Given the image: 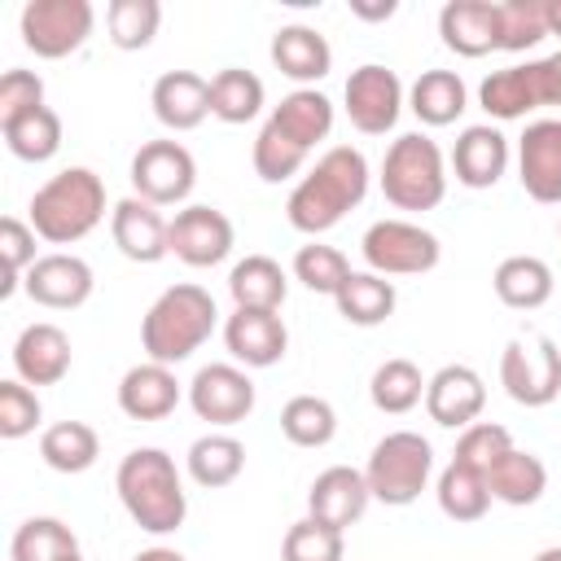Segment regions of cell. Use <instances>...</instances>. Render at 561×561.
I'll return each instance as SVG.
<instances>
[{
  "instance_id": "obj_1",
  "label": "cell",
  "mask_w": 561,
  "mask_h": 561,
  "mask_svg": "<svg viewBox=\"0 0 561 561\" xmlns=\"http://www.w3.org/2000/svg\"><path fill=\"white\" fill-rule=\"evenodd\" d=\"M364 197H368V158L351 145H333L289 188L285 219H289V228L320 237V232L337 228L346 219V210H355Z\"/></svg>"
},
{
  "instance_id": "obj_2",
  "label": "cell",
  "mask_w": 561,
  "mask_h": 561,
  "mask_svg": "<svg viewBox=\"0 0 561 561\" xmlns=\"http://www.w3.org/2000/svg\"><path fill=\"white\" fill-rule=\"evenodd\" d=\"M114 491L127 517L149 535H171L188 517V491L180 482L175 460L162 447H136L118 460Z\"/></svg>"
},
{
  "instance_id": "obj_3",
  "label": "cell",
  "mask_w": 561,
  "mask_h": 561,
  "mask_svg": "<svg viewBox=\"0 0 561 561\" xmlns=\"http://www.w3.org/2000/svg\"><path fill=\"white\" fill-rule=\"evenodd\" d=\"M105 219V184L92 167H66L44 180L26 206V224L48 245H75Z\"/></svg>"
},
{
  "instance_id": "obj_4",
  "label": "cell",
  "mask_w": 561,
  "mask_h": 561,
  "mask_svg": "<svg viewBox=\"0 0 561 561\" xmlns=\"http://www.w3.org/2000/svg\"><path fill=\"white\" fill-rule=\"evenodd\" d=\"M215 298L210 289L193 285V280H180L171 289H162L153 298V307L145 311L140 320V346L153 364H180L188 359L193 351H202V342L215 333Z\"/></svg>"
},
{
  "instance_id": "obj_5",
  "label": "cell",
  "mask_w": 561,
  "mask_h": 561,
  "mask_svg": "<svg viewBox=\"0 0 561 561\" xmlns=\"http://www.w3.org/2000/svg\"><path fill=\"white\" fill-rule=\"evenodd\" d=\"M381 193L394 210H434L447 197V158L425 131H403L381 158Z\"/></svg>"
},
{
  "instance_id": "obj_6",
  "label": "cell",
  "mask_w": 561,
  "mask_h": 561,
  "mask_svg": "<svg viewBox=\"0 0 561 561\" xmlns=\"http://www.w3.org/2000/svg\"><path fill=\"white\" fill-rule=\"evenodd\" d=\"M430 473H434V447H430V438H421L416 430H394V434H386V438L373 447L368 465H364V478H368L373 500H381V504H390V508L412 504V500L425 491Z\"/></svg>"
},
{
  "instance_id": "obj_7",
  "label": "cell",
  "mask_w": 561,
  "mask_h": 561,
  "mask_svg": "<svg viewBox=\"0 0 561 561\" xmlns=\"http://www.w3.org/2000/svg\"><path fill=\"white\" fill-rule=\"evenodd\" d=\"M359 254H364L368 272H377V276H421V272L438 267L443 245L430 228H421L412 219H377V224H368Z\"/></svg>"
},
{
  "instance_id": "obj_8",
  "label": "cell",
  "mask_w": 561,
  "mask_h": 561,
  "mask_svg": "<svg viewBox=\"0 0 561 561\" xmlns=\"http://www.w3.org/2000/svg\"><path fill=\"white\" fill-rule=\"evenodd\" d=\"M500 386L522 408H548L561 394V346L543 333L513 337L500 355Z\"/></svg>"
},
{
  "instance_id": "obj_9",
  "label": "cell",
  "mask_w": 561,
  "mask_h": 561,
  "mask_svg": "<svg viewBox=\"0 0 561 561\" xmlns=\"http://www.w3.org/2000/svg\"><path fill=\"white\" fill-rule=\"evenodd\" d=\"M92 26H96V9L88 0H26L22 18H18L22 44L35 57H48V61L70 57L75 48H83Z\"/></svg>"
},
{
  "instance_id": "obj_10",
  "label": "cell",
  "mask_w": 561,
  "mask_h": 561,
  "mask_svg": "<svg viewBox=\"0 0 561 561\" xmlns=\"http://www.w3.org/2000/svg\"><path fill=\"white\" fill-rule=\"evenodd\" d=\"M197 184V162L180 140H145L131 158V188L136 197L162 206H180Z\"/></svg>"
},
{
  "instance_id": "obj_11",
  "label": "cell",
  "mask_w": 561,
  "mask_h": 561,
  "mask_svg": "<svg viewBox=\"0 0 561 561\" xmlns=\"http://www.w3.org/2000/svg\"><path fill=\"white\" fill-rule=\"evenodd\" d=\"M342 96H346L351 127L364 131V136H386L403 114V83L381 61H364L359 70H351Z\"/></svg>"
},
{
  "instance_id": "obj_12",
  "label": "cell",
  "mask_w": 561,
  "mask_h": 561,
  "mask_svg": "<svg viewBox=\"0 0 561 561\" xmlns=\"http://www.w3.org/2000/svg\"><path fill=\"white\" fill-rule=\"evenodd\" d=\"M254 381L245 368L237 364H202L188 381V408L197 412V421L210 425H237L254 412Z\"/></svg>"
},
{
  "instance_id": "obj_13",
  "label": "cell",
  "mask_w": 561,
  "mask_h": 561,
  "mask_svg": "<svg viewBox=\"0 0 561 561\" xmlns=\"http://www.w3.org/2000/svg\"><path fill=\"white\" fill-rule=\"evenodd\" d=\"M232 241H237L232 219L224 210H215V206H202V202L175 210V219L167 228L171 254L180 263H188V267H215V263H224L232 254Z\"/></svg>"
},
{
  "instance_id": "obj_14",
  "label": "cell",
  "mask_w": 561,
  "mask_h": 561,
  "mask_svg": "<svg viewBox=\"0 0 561 561\" xmlns=\"http://www.w3.org/2000/svg\"><path fill=\"white\" fill-rule=\"evenodd\" d=\"M92 285H96V276H92L88 259L66 254V250L39 254L35 267L22 280L26 298L39 302V307H48V311H75V307H83L92 298Z\"/></svg>"
},
{
  "instance_id": "obj_15",
  "label": "cell",
  "mask_w": 561,
  "mask_h": 561,
  "mask_svg": "<svg viewBox=\"0 0 561 561\" xmlns=\"http://www.w3.org/2000/svg\"><path fill=\"white\" fill-rule=\"evenodd\" d=\"M486 408V381L469 364H443L425 381V412L443 430H469Z\"/></svg>"
},
{
  "instance_id": "obj_16",
  "label": "cell",
  "mask_w": 561,
  "mask_h": 561,
  "mask_svg": "<svg viewBox=\"0 0 561 561\" xmlns=\"http://www.w3.org/2000/svg\"><path fill=\"white\" fill-rule=\"evenodd\" d=\"M517 180L535 202L543 206L561 202V118L526 123L517 140Z\"/></svg>"
},
{
  "instance_id": "obj_17",
  "label": "cell",
  "mask_w": 561,
  "mask_h": 561,
  "mask_svg": "<svg viewBox=\"0 0 561 561\" xmlns=\"http://www.w3.org/2000/svg\"><path fill=\"white\" fill-rule=\"evenodd\" d=\"M224 346L237 364L245 368H272L285 359L289 346V329L276 311H250V307H232V316L224 320Z\"/></svg>"
},
{
  "instance_id": "obj_18",
  "label": "cell",
  "mask_w": 561,
  "mask_h": 561,
  "mask_svg": "<svg viewBox=\"0 0 561 561\" xmlns=\"http://www.w3.org/2000/svg\"><path fill=\"white\" fill-rule=\"evenodd\" d=\"M167 228H171V219H162V210H158L153 202L136 197V193L123 197V202H114V210H110L114 245H118V254L131 259V263H158V259H167V254H171Z\"/></svg>"
},
{
  "instance_id": "obj_19",
  "label": "cell",
  "mask_w": 561,
  "mask_h": 561,
  "mask_svg": "<svg viewBox=\"0 0 561 561\" xmlns=\"http://www.w3.org/2000/svg\"><path fill=\"white\" fill-rule=\"evenodd\" d=\"M373 491H368V478L364 469H351V465H329L324 473H316L311 491H307V517L324 522V526H355L368 508Z\"/></svg>"
},
{
  "instance_id": "obj_20",
  "label": "cell",
  "mask_w": 561,
  "mask_h": 561,
  "mask_svg": "<svg viewBox=\"0 0 561 561\" xmlns=\"http://www.w3.org/2000/svg\"><path fill=\"white\" fill-rule=\"evenodd\" d=\"M149 105L167 131H193L210 114V79H202L193 70H167L153 79Z\"/></svg>"
},
{
  "instance_id": "obj_21",
  "label": "cell",
  "mask_w": 561,
  "mask_h": 561,
  "mask_svg": "<svg viewBox=\"0 0 561 561\" xmlns=\"http://www.w3.org/2000/svg\"><path fill=\"white\" fill-rule=\"evenodd\" d=\"M451 171H456V184L465 188H495L500 175L508 171V136L491 123L465 127L451 149Z\"/></svg>"
},
{
  "instance_id": "obj_22",
  "label": "cell",
  "mask_w": 561,
  "mask_h": 561,
  "mask_svg": "<svg viewBox=\"0 0 561 561\" xmlns=\"http://www.w3.org/2000/svg\"><path fill=\"white\" fill-rule=\"evenodd\" d=\"M13 373L26 386H57L70 373V337L48 320L26 324L13 342Z\"/></svg>"
},
{
  "instance_id": "obj_23",
  "label": "cell",
  "mask_w": 561,
  "mask_h": 561,
  "mask_svg": "<svg viewBox=\"0 0 561 561\" xmlns=\"http://www.w3.org/2000/svg\"><path fill=\"white\" fill-rule=\"evenodd\" d=\"M438 35L456 57H486L500 35L495 0H447L438 9Z\"/></svg>"
},
{
  "instance_id": "obj_24",
  "label": "cell",
  "mask_w": 561,
  "mask_h": 561,
  "mask_svg": "<svg viewBox=\"0 0 561 561\" xmlns=\"http://www.w3.org/2000/svg\"><path fill=\"white\" fill-rule=\"evenodd\" d=\"M175 403H180V381L167 364L145 359V364L127 368L118 381V408L131 421H162L175 412Z\"/></svg>"
},
{
  "instance_id": "obj_25",
  "label": "cell",
  "mask_w": 561,
  "mask_h": 561,
  "mask_svg": "<svg viewBox=\"0 0 561 561\" xmlns=\"http://www.w3.org/2000/svg\"><path fill=\"white\" fill-rule=\"evenodd\" d=\"M272 66L285 75V79H294V83H316V79H324L329 70H333V48H329V39L316 31V26H302V22H289V26H280L276 35H272Z\"/></svg>"
},
{
  "instance_id": "obj_26",
  "label": "cell",
  "mask_w": 561,
  "mask_h": 561,
  "mask_svg": "<svg viewBox=\"0 0 561 561\" xmlns=\"http://www.w3.org/2000/svg\"><path fill=\"white\" fill-rule=\"evenodd\" d=\"M478 105L500 118V123H513V118H526L530 110L543 105V83H539V61H526V66H504V70H491L478 88Z\"/></svg>"
},
{
  "instance_id": "obj_27",
  "label": "cell",
  "mask_w": 561,
  "mask_h": 561,
  "mask_svg": "<svg viewBox=\"0 0 561 561\" xmlns=\"http://www.w3.org/2000/svg\"><path fill=\"white\" fill-rule=\"evenodd\" d=\"M267 123L280 131V136H289L294 145H302L307 153L320 145V140H329V131H333V101L324 96V92H316V88H294L289 96H280V105L267 114Z\"/></svg>"
},
{
  "instance_id": "obj_28",
  "label": "cell",
  "mask_w": 561,
  "mask_h": 561,
  "mask_svg": "<svg viewBox=\"0 0 561 561\" xmlns=\"http://www.w3.org/2000/svg\"><path fill=\"white\" fill-rule=\"evenodd\" d=\"M228 294L237 307L250 311H280L285 294H289V276L276 259L267 254H245L232 272H228Z\"/></svg>"
},
{
  "instance_id": "obj_29",
  "label": "cell",
  "mask_w": 561,
  "mask_h": 561,
  "mask_svg": "<svg viewBox=\"0 0 561 561\" xmlns=\"http://www.w3.org/2000/svg\"><path fill=\"white\" fill-rule=\"evenodd\" d=\"M486 486H491V500L513 504V508H526V504H539V500H543V491H548V469H543V460H539L535 451L513 447V451H504V456L491 465Z\"/></svg>"
},
{
  "instance_id": "obj_30",
  "label": "cell",
  "mask_w": 561,
  "mask_h": 561,
  "mask_svg": "<svg viewBox=\"0 0 561 561\" xmlns=\"http://www.w3.org/2000/svg\"><path fill=\"white\" fill-rule=\"evenodd\" d=\"M469 92L465 79L456 70H421L416 83L408 88V110L425 123V127H447L465 114Z\"/></svg>"
},
{
  "instance_id": "obj_31",
  "label": "cell",
  "mask_w": 561,
  "mask_h": 561,
  "mask_svg": "<svg viewBox=\"0 0 561 561\" xmlns=\"http://www.w3.org/2000/svg\"><path fill=\"white\" fill-rule=\"evenodd\" d=\"M491 285H495V298H500L504 307H513V311H535V307H543V302L552 298V267H548L543 259H535V254H508V259L495 267Z\"/></svg>"
},
{
  "instance_id": "obj_32",
  "label": "cell",
  "mask_w": 561,
  "mask_h": 561,
  "mask_svg": "<svg viewBox=\"0 0 561 561\" xmlns=\"http://www.w3.org/2000/svg\"><path fill=\"white\" fill-rule=\"evenodd\" d=\"M394 302H399L394 285L386 276H377V272H351L346 285L333 294L337 316L346 324H359V329H373V324L390 320L394 316Z\"/></svg>"
},
{
  "instance_id": "obj_33",
  "label": "cell",
  "mask_w": 561,
  "mask_h": 561,
  "mask_svg": "<svg viewBox=\"0 0 561 561\" xmlns=\"http://www.w3.org/2000/svg\"><path fill=\"white\" fill-rule=\"evenodd\" d=\"M101 456V438L88 421H57L39 434V460L57 473H88Z\"/></svg>"
},
{
  "instance_id": "obj_34",
  "label": "cell",
  "mask_w": 561,
  "mask_h": 561,
  "mask_svg": "<svg viewBox=\"0 0 561 561\" xmlns=\"http://www.w3.org/2000/svg\"><path fill=\"white\" fill-rule=\"evenodd\" d=\"M188 478L197 482V486H206V491H219V486H232L237 478H241V469H245V447H241V438H232V434H202V438H193V447H188Z\"/></svg>"
},
{
  "instance_id": "obj_35",
  "label": "cell",
  "mask_w": 561,
  "mask_h": 561,
  "mask_svg": "<svg viewBox=\"0 0 561 561\" xmlns=\"http://www.w3.org/2000/svg\"><path fill=\"white\" fill-rule=\"evenodd\" d=\"M263 79L254 70H241V66H224L215 79H210V114L228 127H241L250 118H259L263 110Z\"/></svg>"
},
{
  "instance_id": "obj_36",
  "label": "cell",
  "mask_w": 561,
  "mask_h": 561,
  "mask_svg": "<svg viewBox=\"0 0 561 561\" xmlns=\"http://www.w3.org/2000/svg\"><path fill=\"white\" fill-rule=\"evenodd\" d=\"M0 131H4L9 153L22 162H48L61 149V114L53 105H35V110L0 123Z\"/></svg>"
},
{
  "instance_id": "obj_37",
  "label": "cell",
  "mask_w": 561,
  "mask_h": 561,
  "mask_svg": "<svg viewBox=\"0 0 561 561\" xmlns=\"http://www.w3.org/2000/svg\"><path fill=\"white\" fill-rule=\"evenodd\" d=\"M368 399L377 412L403 416L425 399V377L412 359H386V364H377V373L368 381Z\"/></svg>"
},
{
  "instance_id": "obj_38",
  "label": "cell",
  "mask_w": 561,
  "mask_h": 561,
  "mask_svg": "<svg viewBox=\"0 0 561 561\" xmlns=\"http://www.w3.org/2000/svg\"><path fill=\"white\" fill-rule=\"evenodd\" d=\"M434 495H438V508H443L451 522H478V517H486V508H491V486H486V478L473 473V469H465V465H456V460L438 473Z\"/></svg>"
},
{
  "instance_id": "obj_39",
  "label": "cell",
  "mask_w": 561,
  "mask_h": 561,
  "mask_svg": "<svg viewBox=\"0 0 561 561\" xmlns=\"http://www.w3.org/2000/svg\"><path fill=\"white\" fill-rule=\"evenodd\" d=\"M280 434L294 443V447H324L333 443L337 434V412L329 399L320 394H294L285 408H280Z\"/></svg>"
},
{
  "instance_id": "obj_40",
  "label": "cell",
  "mask_w": 561,
  "mask_h": 561,
  "mask_svg": "<svg viewBox=\"0 0 561 561\" xmlns=\"http://www.w3.org/2000/svg\"><path fill=\"white\" fill-rule=\"evenodd\" d=\"M66 552H79V539L61 517H26L9 539V561H57Z\"/></svg>"
},
{
  "instance_id": "obj_41",
  "label": "cell",
  "mask_w": 561,
  "mask_h": 561,
  "mask_svg": "<svg viewBox=\"0 0 561 561\" xmlns=\"http://www.w3.org/2000/svg\"><path fill=\"white\" fill-rule=\"evenodd\" d=\"M105 26H110V44L114 48H123V53L149 48L158 26H162V4L158 0H110Z\"/></svg>"
},
{
  "instance_id": "obj_42",
  "label": "cell",
  "mask_w": 561,
  "mask_h": 561,
  "mask_svg": "<svg viewBox=\"0 0 561 561\" xmlns=\"http://www.w3.org/2000/svg\"><path fill=\"white\" fill-rule=\"evenodd\" d=\"M307 149L302 145H294L289 136H280L272 123H263L259 127V136H254V149H250V162H254V175L263 180V184H285V180H294L302 167H307Z\"/></svg>"
},
{
  "instance_id": "obj_43",
  "label": "cell",
  "mask_w": 561,
  "mask_h": 561,
  "mask_svg": "<svg viewBox=\"0 0 561 561\" xmlns=\"http://www.w3.org/2000/svg\"><path fill=\"white\" fill-rule=\"evenodd\" d=\"M495 9H500V35H495L500 53H526L548 35L543 0H495Z\"/></svg>"
},
{
  "instance_id": "obj_44",
  "label": "cell",
  "mask_w": 561,
  "mask_h": 561,
  "mask_svg": "<svg viewBox=\"0 0 561 561\" xmlns=\"http://www.w3.org/2000/svg\"><path fill=\"white\" fill-rule=\"evenodd\" d=\"M346 557V530L324 526L316 517H302L280 539V561H342Z\"/></svg>"
},
{
  "instance_id": "obj_45",
  "label": "cell",
  "mask_w": 561,
  "mask_h": 561,
  "mask_svg": "<svg viewBox=\"0 0 561 561\" xmlns=\"http://www.w3.org/2000/svg\"><path fill=\"white\" fill-rule=\"evenodd\" d=\"M346 276H351V263H346V254L337 245L311 241V245H302L294 254V280H302L311 294H329L333 298L346 285Z\"/></svg>"
},
{
  "instance_id": "obj_46",
  "label": "cell",
  "mask_w": 561,
  "mask_h": 561,
  "mask_svg": "<svg viewBox=\"0 0 561 561\" xmlns=\"http://www.w3.org/2000/svg\"><path fill=\"white\" fill-rule=\"evenodd\" d=\"M504 451H513V434H508L504 425H495V421H473L469 430H460V438H456V456H451V460L486 478L491 465H495Z\"/></svg>"
},
{
  "instance_id": "obj_47",
  "label": "cell",
  "mask_w": 561,
  "mask_h": 561,
  "mask_svg": "<svg viewBox=\"0 0 561 561\" xmlns=\"http://www.w3.org/2000/svg\"><path fill=\"white\" fill-rule=\"evenodd\" d=\"M0 254H4V285H0V298H9L22 280H26V272L35 267V228L26 224V219H18V215H4V224H0Z\"/></svg>"
},
{
  "instance_id": "obj_48",
  "label": "cell",
  "mask_w": 561,
  "mask_h": 561,
  "mask_svg": "<svg viewBox=\"0 0 561 561\" xmlns=\"http://www.w3.org/2000/svg\"><path fill=\"white\" fill-rule=\"evenodd\" d=\"M44 408H39V394L22 381V377H9L0 381V438H26L35 425H39Z\"/></svg>"
},
{
  "instance_id": "obj_49",
  "label": "cell",
  "mask_w": 561,
  "mask_h": 561,
  "mask_svg": "<svg viewBox=\"0 0 561 561\" xmlns=\"http://www.w3.org/2000/svg\"><path fill=\"white\" fill-rule=\"evenodd\" d=\"M35 105H44V79L35 70H18V66L4 70L0 75V123L26 114Z\"/></svg>"
},
{
  "instance_id": "obj_50",
  "label": "cell",
  "mask_w": 561,
  "mask_h": 561,
  "mask_svg": "<svg viewBox=\"0 0 561 561\" xmlns=\"http://www.w3.org/2000/svg\"><path fill=\"white\" fill-rule=\"evenodd\" d=\"M539 83H543V105H561V48L552 57H539Z\"/></svg>"
},
{
  "instance_id": "obj_51",
  "label": "cell",
  "mask_w": 561,
  "mask_h": 561,
  "mask_svg": "<svg viewBox=\"0 0 561 561\" xmlns=\"http://www.w3.org/2000/svg\"><path fill=\"white\" fill-rule=\"evenodd\" d=\"M394 0H377V4H368V0H351V13L355 18H364V22H386V18H394Z\"/></svg>"
},
{
  "instance_id": "obj_52",
  "label": "cell",
  "mask_w": 561,
  "mask_h": 561,
  "mask_svg": "<svg viewBox=\"0 0 561 561\" xmlns=\"http://www.w3.org/2000/svg\"><path fill=\"white\" fill-rule=\"evenodd\" d=\"M131 561H188V557L175 552V548H145V552H136Z\"/></svg>"
},
{
  "instance_id": "obj_53",
  "label": "cell",
  "mask_w": 561,
  "mask_h": 561,
  "mask_svg": "<svg viewBox=\"0 0 561 561\" xmlns=\"http://www.w3.org/2000/svg\"><path fill=\"white\" fill-rule=\"evenodd\" d=\"M548 9V35H561V0H543Z\"/></svg>"
},
{
  "instance_id": "obj_54",
  "label": "cell",
  "mask_w": 561,
  "mask_h": 561,
  "mask_svg": "<svg viewBox=\"0 0 561 561\" xmlns=\"http://www.w3.org/2000/svg\"><path fill=\"white\" fill-rule=\"evenodd\" d=\"M535 561H561V548H543Z\"/></svg>"
},
{
  "instance_id": "obj_55",
  "label": "cell",
  "mask_w": 561,
  "mask_h": 561,
  "mask_svg": "<svg viewBox=\"0 0 561 561\" xmlns=\"http://www.w3.org/2000/svg\"><path fill=\"white\" fill-rule=\"evenodd\" d=\"M57 561H83V552H66V557H57Z\"/></svg>"
},
{
  "instance_id": "obj_56",
  "label": "cell",
  "mask_w": 561,
  "mask_h": 561,
  "mask_svg": "<svg viewBox=\"0 0 561 561\" xmlns=\"http://www.w3.org/2000/svg\"><path fill=\"white\" fill-rule=\"evenodd\" d=\"M557 232H561V224H557Z\"/></svg>"
}]
</instances>
